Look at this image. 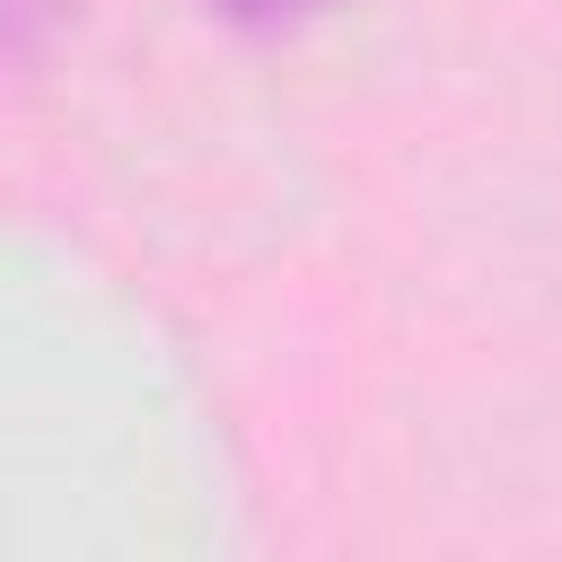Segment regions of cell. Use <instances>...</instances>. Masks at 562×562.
Masks as SVG:
<instances>
[{
	"instance_id": "1",
	"label": "cell",
	"mask_w": 562,
	"mask_h": 562,
	"mask_svg": "<svg viewBox=\"0 0 562 562\" xmlns=\"http://www.w3.org/2000/svg\"><path fill=\"white\" fill-rule=\"evenodd\" d=\"M220 9H237V18H272V9H299V0H220Z\"/></svg>"
}]
</instances>
